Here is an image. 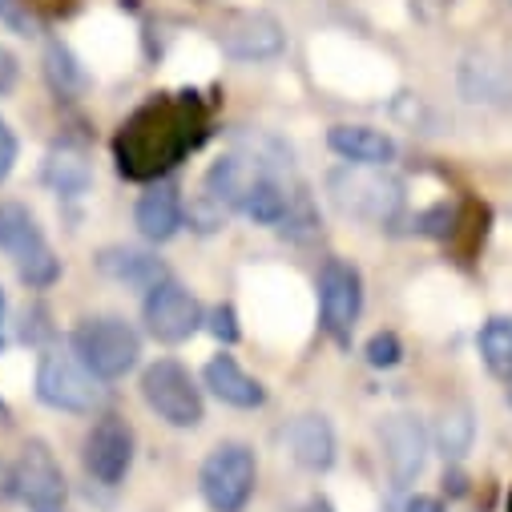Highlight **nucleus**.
I'll return each mask as SVG.
<instances>
[{"mask_svg": "<svg viewBox=\"0 0 512 512\" xmlns=\"http://www.w3.org/2000/svg\"><path fill=\"white\" fill-rule=\"evenodd\" d=\"M210 331H214V339L234 343V339H238V319H234V307H214V311H210Z\"/></svg>", "mask_w": 512, "mask_h": 512, "instance_id": "obj_28", "label": "nucleus"}, {"mask_svg": "<svg viewBox=\"0 0 512 512\" xmlns=\"http://www.w3.org/2000/svg\"><path fill=\"white\" fill-rule=\"evenodd\" d=\"M202 379H206V388L222 400V404H230V408H263V400H267V392H263V383L254 379V375H246L238 363H234V355H214L210 363H206V371H202Z\"/></svg>", "mask_w": 512, "mask_h": 512, "instance_id": "obj_16", "label": "nucleus"}, {"mask_svg": "<svg viewBox=\"0 0 512 512\" xmlns=\"http://www.w3.org/2000/svg\"><path fill=\"white\" fill-rule=\"evenodd\" d=\"M37 396L57 412H97L105 404L101 379L77 359V351H45L37 367Z\"/></svg>", "mask_w": 512, "mask_h": 512, "instance_id": "obj_3", "label": "nucleus"}, {"mask_svg": "<svg viewBox=\"0 0 512 512\" xmlns=\"http://www.w3.org/2000/svg\"><path fill=\"white\" fill-rule=\"evenodd\" d=\"M134 222L142 230V238L150 242H170L182 226V194L174 182H154L142 198H138V210H134Z\"/></svg>", "mask_w": 512, "mask_h": 512, "instance_id": "obj_14", "label": "nucleus"}, {"mask_svg": "<svg viewBox=\"0 0 512 512\" xmlns=\"http://www.w3.org/2000/svg\"><path fill=\"white\" fill-rule=\"evenodd\" d=\"M41 246H49V242H45L37 218L21 202H0V250H9L13 259L21 263V259H29V254L41 250Z\"/></svg>", "mask_w": 512, "mask_h": 512, "instance_id": "obj_20", "label": "nucleus"}, {"mask_svg": "<svg viewBox=\"0 0 512 512\" xmlns=\"http://www.w3.org/2000/svg\"><path fill=\"white\" fill-rule=\"evenodd\" d=\"M17 271H21V279H25L29 287H49V283H57L61 263L53 259V250H49V246H41V250L29 254V259L17 263Z\"/></svg>", "mask_w": 512, "mask_h": 512, "instance_id": "obj_25", "label": "nucleus"}, {"mask_svg": "<svg viewBox=\"0 0 512 512\" xmlns=\"http://www.w3.org/2000/svg\"><path fill=\"white\" fill-rule=\"evenodd\" d=\"M210 134V113L194 93L154 97L121 125L113 142L117 170L130 182H162Z\"/></svg>", "mask_w": 512, "mask_h": 512, "instance_id": "obj_1", "label": "nucleus"}, {"mask_svg": "<svg viewBox=\"0 0 512 512\" xmlns=\"http://www.w3.org/2000/svg\"><path fill=\"white\" fill-rule=\"evenodd\" d=\"M97 267H101L109 279H117V283H138V287H146V291H150L158 279H166L162 263L150 259L146 250H134V246H109V250H101V254H97Z\"/></svg>", "mask_w": 512, "mask_h": 512, "instance_id": "obj_19", "label": "nucleus"}, {"mask_svg": "<svg viewBox=\"0 0 512 512\" xmlns=\"http://www.w3.org/2000/svg\"><path fill=\"white\" fill-rule=\"evenodd\" d=\"M404 512H444V500H440V496H424V492H416V496L404 504Z\"/></svg>", "mask_w": 512, "mask_h": 512, "instance_id": "obj_30", "label": "nucleus"}, {"mask_svg": "<svg viewBox=\"0 0 512 512\" xmlns=\"http://www.w3.org/2000/svg\"><path fill=\"white\" fill-rule=\"evenodd\" d=\"M379 436H383V456H388L396 488H408L424 472V460H428V432H424V424L412 420V416H392L388 424L379 428Z\"/></svg>", "mask_w": 512, "mask_h": 512, "instance_id": "obj_11", "label": "nucleus"}, {"mask_svg": "<svg viewBox=\"0 0 512 512\" xmlns=\"http://www.w3.org/2000/svg\"><path fill=\"white\" fill-rule=\"evenodd\" d=\"M287 448H291V456H295L299 468H307V472H327V468L335 464V432H331L327 416L307 412V416L291 420V428H287Z\"/></svg>", "mask_w": 512, "mask_h": 512, "instance_id": "obj_15", "label": "nucleus"}, {"mask_svg": "<svg viewBox=\"0 0 512 512\" xmlns=\"http://www.w3.org/2000/svg\"><path fill=\"white\" fill-rule=\"evenodd\" d=\"M400 355H404L400 335H392V331L371 335V343H367V363H371V367H396Z\"/></svg>", "mask_w": 512, "mask_h": 512, "instance_id": "obj_26", "label": "nucleus"}, {"mask_svg": "<svg viewBox=\"0 0 512 512\" xmlns=\"http://www.w3.org/2000/svg\"><path fill=\"white\" fill-rule=\"evenodd\" d=\"M299 512H335V508H331V500H323V496H315V500H307V504H303Z\"/></svg>", "mask_w": 512, "mask_h": 512, "instance_id": "obj_31", "label": "nucleus"}, {"mask_svg": "<svg viewBox=\"0 0 512 512\" xmlns=\"http://www.w3.org/2000/svg\"><path fill=\"white\" fill-rule=\"evenodd\" d=\"M45 182H49L57 194H65V198L85 194L89 182H93V170H89L85 150H81V146H57V150L49 154V162H45Z\"/></svg>", "mask_w": 512, "mask_h": 512, "instance_id": "obj_21", "label": "nucleus"}, {"mask_svg": "<svg viewBox=\"0 0 512 512\" xmlns=\"http://www.w3.org/2000/svg\"><path fill=\"white\" fill-rule=\"evenodd\" d=\"M254 480H259V464L246 444H218L198 472L202 500L214 512H242L254 496Z\"/></svg>", "mask_w": 512, "mask_h": 512, "instance_id": "obj_4", "label": "nucleus"}, {"mask_svg": "<svg viewBox=\"0 0 512 512\" xmlns=\"http://www.w3.org/2000/svg\"><path fill=\"white\" fill-rule=\"evenodd\" d=\"M142 315L158 343H186L202 327V303L174 279H158L150 287Z\"/></svg>", "mask_w": 512, "mask_h": 512, "instance_id": "obj_7", "label": "nucleus"}, {"mask_svg": "<svg viewBox=\"0 0 512 512\" xmlns=\"http://www.w3.org/2000/svg\"><path fill=\"white\" fill-rule=\"evenodd\" d=\"M508 512H512V492H508Z\"/></svg>", "mask_w": 512, "mask_h": 512, "instance_id": "obj_35", "label": "nucleus"}, {"mask_svg": "<svg viewBox=\"0 0 512 512\" xmlns=\"http://www.w3.org/2000/svg\"><path fill=\"white\" fill-rule=\"evenodd\" d=\"M13 81H17V57L5 45H0V93H9Z\"/></svg>", "mask_w": 512, "mask_h": 512, "instance_id": "obj_29", "label": "nucleus"}, {"mask_svg": "<svg viewBox=\"0 0 512 512\" xmlns=\"http://www.w3.org/2000/svg\"><path fill=\"white\" fill-rule=\"evenodd\" d=\"M142 396L174 428H198L206 416L198 383L190 379V371L178 359H158L142 371Z\"/></svg>", "mask_w": 512, "mask_h": 512, "instance_id": "obj_5", "label": "nucleus"}, {"mask_svg": "<svg viewBox=\"0 0 512 512\" xmlns=\"http://www.w3.org/2000/svg\"><path fill=\"white\" fill-rule=\"evenodd\" d=\"M480 355H484V363H488V371L492 375H500V379H512V319H488L484 327H480Z\"/></svg>", "mask_w": 512, "mask_h": 512, "instance_id": "obj_23", "label": "nucleus"}, {"mask_svg": "<svg viewBox=\"0 0 512 512\" xmlns=\"http://www.w3.org/2000/svg\"><path fill=\"white\" fill-rule=\"evenodd\" d=\"M73 351L97 379H121L125 371H134V363L142 355V339L125 319L97 315L73 331Z\"/></svg>", "mask_w": 512, "mask_h": 512, "instance_id": "obj_2", "label": "nucleus"}, {"mask_svg": "<svg viewBox=\"0 0 512 512\" xmlns=\"http://www.w3.org/2000/svg\"><path fill=\"white\" fill-rule=\"evenodd\" d=\"M460 89L480 105H512V61L492 53H472L460 65Z\"/></svg>", "mask_w": 512, "mask_h": 512, "instance_id": "obj_13", "label": "nucleus"}, {"mask_svg": "<svg viewBox=\"0 0 512 512\" xmlns=\"http://www.w3.org/2000/svg\"><path fill=\"white\" fill-rule=\"evenodd\" d=\"M319 311H323V327L347 343L351 327L363 311V279L347 259H327L319 271Z\"/></svg>", "mask_w": 512, "mask_h": 512, "instance_id": "obj_8", "label": "nucleus"}, {"mask_svg": "<svg viewBox=\"0 0 512 512\" xmlns=\"http://www.w3.org/2000/svg\"><path fill=\"white\" fill-rule=\"evenodd\" d=\"M0 323H5V291H0Z\"/></svg>", "mask_w": 512, "mask_h": 512, "instance_id": "obj_33", "label": "nucleus"}, {"mask_svg": "<svg viewBox=\"0 0 512 512\" xmlns=\"http://www.w3.org/2000/svg\"><path fill=\"white\" fill-rule=\"evenodd\" d=\"M259 174H263V166H250L238 154L218 158L210 166L206 182H202L206 186V202H214L218 210H242V202H246V194H250V186H254Z\"/></svg>", "mask_w": 512, "mask_h": 512, "instance_id": "obj_18", "label": "nucleus"}, {"mask_svg": "<svg viewBox=\"0 0 512 512\" xmlns=\"http://www.w3.org/2000/svg\"><path fill=\"white\" fill-rule=\"evenodd\" d=\"M331 194L335 206L351 218H367V222H388L396 218L404 190L396 178L383 174V166H347L339 174H331Z\"/></svg>", "mask_w": 512, "mask_h": 512, "instance_id": "obj_6", "label": "nucleus"}, {"mask_svg": "<svg viewBox=\"0 0 512 512\" xmlns=\"http://www.w3.org/2000/svg\"><path fill=\"white\" fill-rule=\"evenodd\" d=\"M17 166V134L9 130V121L0 117V182H5Z\"/></svg>", "mask_w": 512, "mask_h": 512, "instance_id": "obj_27", "label": "nucleus"}, {"mask_svg": "<svg viewBox=\"0 0 512 512\" xmlns=\"http://www.w3.org/2000/svg\"><path fill=\"white\" fill-rule=\"evenodd\" d=\"M468 444H472V412L468 408L444 412V420H440V448H444V456L460 460L468 452Z\"/></svg>", "mask_w": 512, "mask_h": 512, "instance_id": "obj_24", "label": "nucleus"}, {"mask_svg": "<svg viewBox=\"0 0 512 512\" xmlns=\"http://www.w3.org/2000/svg\"><path fill=\"white\" fill-rule=\"evenodd\" d=\"M13 424V416H9V408L5 404H0V428H9Z\"/></svg>", "mask_w": 512, "mask_h": 512, "instance_id": "obj_32", "label": "nucleus"}, {"mask_svg": "<svg viewBox=\"0 0 512 512\" xmlns=\"http://www.w3.org/2000/svg\"><path fill=\"white\" fill-rule=\"evenodd\" d=\"M13 484H17V496L37 512H57L65 504V472H61L57 456L49 452V444H41V440H29L21 448Z\"/></svg>", "mask_w": 512, "mask_h": 512, "instance_id": "obj_9", "label": "nucleus"}, {"mask_svg": "<svg viewBox=\"0 0 512 512\" xmlns=\"http://www.w3.org/2000/svg\"><path fill=\"white\" fill-rule=\"evenodd\" d=\"M242 214L254 218V222H263V226H279V222L291 214V194H287V186H283L275 174L263 170L259 178H254L246 202H242Z\"/></svg>", "mask_w": 512, "mask_h": 512, "instance_id": "obj_22", "label": "nucleus"}, {"mask_svg": "<svg viewBox=\"0 0 512 512\" xmlns=\"http://www.w3.org/2000/svg\"><path fill=\"white\" fill-rule=\"evenodd\" d=\"M327 146L351 166H388L396 158V142L371 125H335L327 134Z\"/></svg>", "mask_w": 512, "mask_h": 512, "instance_id": "obj_17", "label": "nucleus"}, {"mask_svg": "<svg viewBox=\"0 0 512 512\" xmlns=\"http://www.w3.org/2000/svg\"><path fill=\"white\" fill-rule=\"evenodd\" d=\"M222 49L234 61H271L287 49V33L267 13H246V17H238L234 25L222 29Z\"/></svg>", "mask_w": 512, "mask_h": 512, "instance_id": "obj_12", "label": "nucleus"}, {"mask_svg": "<svg viewBox=\"0 0 512 512\" xmlns=\"http://www.w3.org/2000/svg\"><path fill=\"white\" fill-rule=\"evenodd\" d=\"M9 13V0H0V17H5Z\"/></svg>", "mask_w": 512, "mask_h": 512, "instance_id": "obj_34", "label": "nucleus"}, {"mask_svg": "<svg viewBox=\"0 0 512 512\" xmlns=\"http://www.w3.org/2000/svg\"><path fill=\"white\" fill-rule=\"evenodd\" d=\"M85 468L101 484H121L134 464V432L121 416H101L85 436Z\"/></svg>", "mask_w": 512, "mask_h": 512, "instance_id": "obj_10", "label": "nucleus"}]
</instances>
